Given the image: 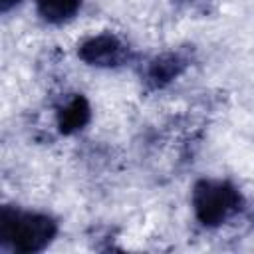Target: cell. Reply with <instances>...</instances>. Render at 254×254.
Listing matches in <instances>:
<instances>
[{
    "label": "cell",
    "mask_w": 254,
    "mask_h": 254,
    "mask_svg": "<svg viewBox=\"0 0 254 254\" xmlns=\"http://www.w3.org/2000/svg\"><path fill=\"white\" fill-rule=\"evenodd\" d=\"M56 222L38 212H22L10 206L2 208L0 216V240L16 252L44 250L56 236Z\"/></svg>",
    "instance_id": "6da1fadb"
},
{
    "label": "cell",
    "mask_w": 254,
    "mask_h": 254,
    "mask_svg": "<svg viewBox=\"0 0 254 254\" xmlns=\"http://www.w3.org/2000/svg\"><path fill=\"white\" fill-rule=\"evenodd\" d=\"M192 206L204 226H218L240 208V194L228 183L200 181L192 190Z\"/></svg>",
    "instance_id": "7a4b0ae2"
},
{
    "label": "cell",
    "mask_w": 254,
    "mask_h": 254,
    "mask_svg": "<svg viewBox=\"0 0 254 254\" xmlns=\"http://www.w3.org/2000/svg\"><path fill=\"white\" fill-rule=\"evenodd\" d=\"M79 58L89 65H117L125 58V46L111 34H99L79 46Z\"/></svg>",
    "instance_id": "3957f363"
},
{
    "label": "cell",
    "mask_w": 254,
    "mask_h": 254,
    "mask_svg": "<svg viewBox=\"0 0 254 254\" xmlns=\"http://www.w3.org/2000/svg\"><path fill=\"white\" fill-rule=\"evenodd\" d=\"M89 115H91V109L87 99L81 95H73L58 109V127L62 133L69 135L73 131H79L89 121Z\"/></svg>",
    "instance_id": "277c9868"
},
{
    "label": "cell",
    "mask_w": 254,
    "mask_h": 254,
    "mask_svg": "<svg viewBox=\"0 0 254 254\" xmlns=\"http://www.w3.org/2000/svg\"><path fill=\"white\" fill-rule=\"evenodd\" d=\"M36 6L44 20L60 24L75 16L81 6V0H36Z\"/></svg>",
    "instance_id": "5b68a950"
},
{
    "label": "cell",
    "mask_w": 254,
    "mask_h": 254,
    "mask_svg": "<svg viewBox=\"0 0 254 254\" xmlns=\"http://www.w3.org/2000/svg\"><path fill=\"white\" fill-rule=\"evenodd\" d=\"M183 65H185V64H183L177 56H161V58H157V60L151 64V67H149V77H151L153 83L163 85V83L171 81L173 77H177V75L181 73Z\"/></svg>",
    "instance_id": "8992f818"
},
{
    "label": "cell",
    "mask_w": 254,
    "mask_h": 254,
    "mask_svg": "<svg viewBox=\"0 0 254 254\" xmlns=\"http://www.w3.org/2000/svg\"><path fill=\"white\" fill-rule=\"evenodd\" d=\"M18 2H20V0H0V8L6 12V10H10L12 6H16Z\"/></svg>",
    "instance_id": "52a82bcc"
}]
</instances>
